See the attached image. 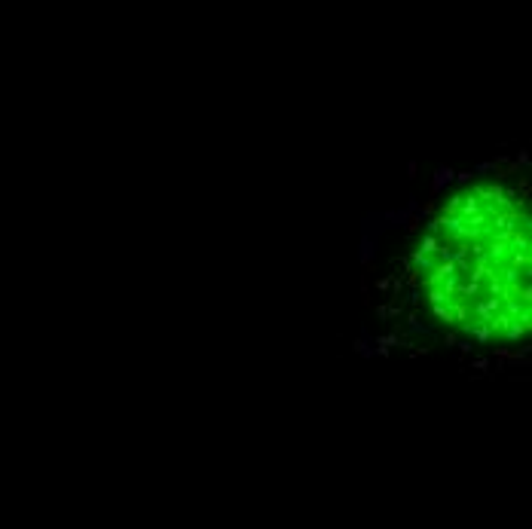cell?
Here are the masks:
<instances>
[{
	"label": "cell",
	"instance_id": "6da1fadb",
	"mask_svg": "<svg viewBox=\"0 0 532 529\" xmlns=\"http://www.w3.org/2000/svg\"><path fill=\"white\" fill-rule=\"evenodd\" d=\"M425 300L474 340L529 330V217L514 193L483 183L434 217L416 248Z\"/></svg>",
	"mask_w": 532,
	"mask_h": 529
}]
</instances>
